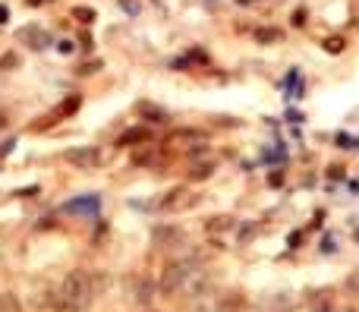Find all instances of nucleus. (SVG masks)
I'll use <instances>...</instances> for the list:
<instances>
[{
	"mask_svg": "<svg viewBox=\"0 0 359 312\" xmlns=\"http://www.w3.org/2000/svg\"><path fill=\"white\" fill-rule=\"evenodd\" d=\"M346 290H350V293H359V271H353L350 278H346Z\"/></svg>",
	"mask_w": 359,
	"mask_h": 312,
	"instance_id": "19",
	"label": "nucleus"
},
{
	"mask_svg": "<svg viewBox=\"0 0 359 312\" xmlns=\"http://www.w3.org/2000/svg\"><path fill=\"white\" fill-rule=\"evenodd\" d=\"M66 164H73L76 171H92V167L101 164V152L94 146H76V148H66Z\"/></svg>",
	"mask_w": 359,
	"mask_h": 312,
	"instance_id": "3",
	"label": "nucleus"
},
{
	"mask_svg": "<svg viewBox=\"0 0 359 312\" xmlns=\"http://www.w3.org/2000/svg\"><path fill=\"white\" fill-rule=\"evenodd\" d=\"M136 142H148V129L136 127V129H129V133L120 136V146H136Z\"/></svg>",
	"mask_w": 359,
	"mask_h": 312,
	"instance_id": "10",
	"label": "nucleus"
},
{
	"mask_svg": "<svg viewBox=\"0 0 359 312\" xmlns=\"http://www.w3.org/2000/svg\"><path fill=\"white\" fill-rule=\"evenodd\" d=\"M98 66H101V64H85L79 73H82V76H88V73H98Z\"/></svg>",
	"mask_w": 359,
	"mask_h": 312,
	"instance_id": "20",
	"label": "nucleus"
},
{
	"mask_svg": "<svg viewBox=\"0 0 359 312\" xmlns=\"http://www.w3.org/2000/svg\"><path fill=\"white\" fill-rule=\"evenodd\" d=\"M0 312H19V299L13 293H0Z\"/></svg>",
	"mask_w": 359,
	"mask_h": 312,
	"instance_id": "13",
	"label": "nucleus"
},
{
	"mask_svg": "<svg viewBox=\"0 0 359 312\" xmlns=\"http://www.w3.org/2000/svg\"><path fill=\"white\" fill-rule=\"evenodd\" d=\"M92 297H94V284H92V278H88V271L76 268V271H69L66 278H63V284H60V299H69V303L85 306Z\"/></svg>",
	"mask_w": 359,
	"mask_h": 312,
	"instance_id": "1",
	"label": "nucleus"
},
{
	"mask_svg": "<svg viewBox=\"0 0 359 312\" xmlns=\"http://www.w3.org/2000/svg\"><path fill=\"white\" fill-rule=\"evenodd\" d=\"M6 16H10V13H6V7H0V26L6 22Z\"/></svg>",
	"mask_w": 359,
	"mask_h": 312,
	"instance_id": "23",
	"label": "nucleus"
},
{
	"mask_svg": "<svg viewBox=\"0 0 359 312\" xmlns=\"http://www.w3.org/2000/svg\"><path fill=\"white\" fill-rule=\"evenodd\" d=\"M41 3H50V0H29V7H41Z\"/></svg>",
	"mask_w": 359,
	"mask_h": 312,
	"instance_id": "22",
	"label": "nucleus"
},
{
	"mask_svg": "<svg viewBox=\"0 0 359 312\" xmlns=\"http://www.w3.org/2000/svg\"><path fill=\"white\" fill-rule=\"evenodd\" d=\"M211 173H214V161H205V164H195L189 177H192V180H208Z\"/></svg>",
	"mask_w": 359,
	"mask_h": 312,
	"instance_id": "12",
	"label": "nucleus"
},
{
	"mask_svg": "<svg viewBox=\"0 0 359 312\" xmlns=\"http://www.w3.org/2000/svg\"><path fill=\"white\" fill-rule=\"evenodd\" d=\"M73 16L82 22V26H88V22L94 20V10H88V7H73Z\"/></svg>",
	"mask_w": 359,
	"mask_h": 312,
	"instance_id": "14",
	"label": "nucleus"
},
{
	"mask_svg": "<svg viewBox=\"0 0 359 312\" xmlns=\"http://www.w3.org/2000/svg\"><path fill=\"white\" fill-rule=\"evenodd\" d=\"M325 48H328L331 54H340V51L346 48V41H344V38H328V41H325Z\"/></svg>",
	"mask_w": 359,
	"mask_h": 312,
	"instance_id": "18",
	"label": "nucleus"
},
{
	"mask_svg": "<svg viewBox=\"0 0 359 312\" xmlns=\"http://www.w3.org/2000/svg\"><path fill=\"white\" fill-rule=\"evenodd\" d=\"M170 142H205V133L202 129H174Z\"/></svg>",
	"mask_w": 359,
	"mask_h": 312,
	"instance_id": "9",
	"label": "nucleus"
},
{
	"mask_svg": "<svg viewBox=\"0 0 359 312\" xmlns=\"http://www.w3.org/2000/svg\"><path fill=\"white\" fill-rule=\"evenodd\" d=\"M205 227L211 230V234H214V230H218V234H220V230H230V227H233V221H230V218H227V215H220V218H208V221H205Z\"/></svg>",
	"mask_w": 359,
	"mask_h": 312,
	"instance_id": "11",
	"label": "nucleus"
},
{
	"mask_svg": "<svg viewBox=\"0 0 359 312\" xmlns=\"http://www.w3.org/2000/svg\"><path fill=\"white\" fill-rule=\"evenodd\" d=\"M192 205H195V196L189 186H174V190L161 199L164 211H186V208H192Z\"/></svg>",
	"mask_w": 359,
	"mask_h": 312,
	"instance_id": "4",
	"label": "nucleus"
},
{
	"mask_svg": "<svg viewBox=\"0 0 359 312\" xmlns=\"http://www.w3.org/2000/svg\"><path fill=\"white\" fill-rule=\"evenodd\" d=\"M255 38L262 41V45H265V41H281V32H277V29H258Z\"/></svg>",
	"mask_w": 359,
	"mask_h": 312,
	"instance_id": "16",
	"label": "nucleus"
},
{
	"mask_svg": "<svg viewBox=\"0 0 359 312\" xmlns=\"http://www.w3.org/2000/svg\"><path fill=\"white\" fill-rule=\"evenodd\" d=\"M3 127H6V117H3V114H0V129H3Z\"/></svg>",
	"mask_w": 359,
	"mask_h": 312,
	"instance_id": "24",
	"label": "nucleus"
},
{
	"mask_svg": "<svg viewBox=\"0 0 359 312\" xmlns=\"http://www.w3.org/2000/svg\"><path fill=\"white\" fill-rule=\"evenodd\" d=\"M139 114H142L145 120H151V123H164V120H170L167 111L157 108V104H151V101H139Z\"/></svg>",
	"mask_w": 359,
	"mask_h": 312,
	"instance_id": "8",
	"label": "nucleus"
},
{
	"mask_svg": "<svg viewBox=\"0 0 359 312\" xmlns=\"http://www.w3.org/2000/svg\"><path fill=\"white\" fill-rule=\"evenodd\" d=\"M13 66H19V57H16V54H3V57H0V70L10 73Z\"/></svg>",
	"mask_w": 359,
	"mask_h": 312,
	"instance_id": "17",
	"label": "nucleus"
},
{
	"mask_svg": "<svg viewBox=\"0 0 359 312\" xmlns=\"http://www.w3.org/2000/svg\"><path fill=\"white\" fill-rule=\"evenodd\" d=\"M129 297H132V303H139V306H151L155 284H151L148 278H129Z\"/></svg>",
	"mask_w": 359,
	"mask_h": 312,
	"instance_id": "6",
	"label": "nucleus"
},
{
	"mask_svg": "<svg viewBox=\"0 0 359 312\" xmlns=\"http://www.w3.org/2000/svg\"><path fill=\"white\" fill-rule=\"evenodd\" d=\"M60 51L63 54H73V41H60Z\"/></svg>",
	"mask_w": 359,
	"mask_h": 312,
	"instance_id": "21",
	"label": "nucleus"
},
{
	"mask_svg": "<svg viewBox=\"0 0 359 312\" xmlns=\"http://www.w3.org/2000/svg\"><path fill=\"white\" fill-rule=\"evenodd\" d=\"M16 41H22V45H29L31 51H44V48L50 45V35L44 32L41 26H22L16 32Z\"/></svg>",
	"mask_w": 359,
	"mask_h": 312,
	"instance_id": "5",
	"label": "nucleus"
},
{
	"mask_svg": "<svg viewBox=\"0 0 359 312\" xmlns=\"http://www.w3.org/2000/svg\"><path fill=\"white\" fill-rule=\"evenodd\" d=\"M192 271H195V265H192L189 259H170L167 265H164V271H161V290H164V293L183 290Z\"/></svg>",
	"mask_w": 359,
	"mask_h": 312,
	"instance_id": "2",
	"label": "nucleus"
},
{
	"mask_svg": "<svg viewBox=\"0 0 359 312\" xmlns=\"http://www.w3.org/2000/svg\"><path fill=\"white\" fill-rule=\"evenodd\" d=\"M243 306H246V297L233 290V293H224V297L218 299V306H214V309H218V312H239Z\"/></svg>",
	"mask_w": 359,
	"mask_h": 312,
	"instance_id": "7",
	"label": "nucleus"
},
{
	"mask_svg": "<svg viewBox=\"0 0 359 312\" xmlns=\"http://www.w3.org/2000/svg\"><path fill=\"white\" fill-rule=\"evenodd\" d=\"M155 240L157 243H161V240H167V243H176V240H180V230H174V227H170V230H155Z\"/></svg>",
	"mask_w": 359,
	"mask_h": 312,
	"instance_id": "15",
	"label": "nucleus"
}]
</instances>
